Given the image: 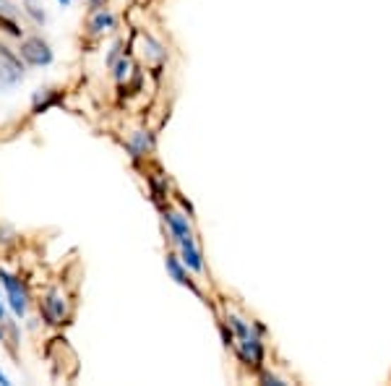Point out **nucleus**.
Wrapping results in <instances>:
<instances>
[{
	"instance_id": "nucleus-22",
	"label": "nucleus",
	"mask_w": 391,
	"mask_h": 386,
	"mask_svg": "<svg viewBox=\"0 0 391 386\" xmlns=\"http://www.w3.org/2000/svg\"><path fill=\"white\" fill-rule=\"evenodd\" d=\"M0 342H3V324H0Z\"/></svg>"
},
{
	"instance_id": "nucleus-6",
	"label": "nucleus",
	"mask_w": 391,
	"mask_h": 386,
	"mask_svg": "<svg viewBox=\"0 0 391 386\" xmlns=\"http://www.w3.org/2000/svg\"><path fill=\"white\" fill-rule=\"evenodd\" d=\"M115 24H118L115 13L107 11L104 6L102 8L92 11V18H89V29H92V35H104V32H112Z\"/></svg>"
},
{
	"instance_id": "nucleus-18",
	"label": "nucleus",
	"mask_w": 391,
	"mask_h": 386,
	"mask_svg": "<svg viewBox=\"0 0 391 386\" xmlns=\"http://www.w3.org/2000/svg\"><path fill=\"white\" fill-rule=\"evenodd\" d=\"M0 386H11V378L6 376V373H3V370H0Z\"/></svg>"
},
{
	"instance_id": "nucleus-9",
	"label": "nucleus",
	"mask_w": 391,
	"mask_h": 386,
	"mask_svg": "<svg viewBox=\"0 0 391 386\" xmlns=\"http://www.w3.org/2000/svg\"><path fill=\"white\" fill-rule=\"evenodd\" d=\"M149 149H152V136H149L146 131H136V133L131 136V141H128L131 157H144Z\"/></svg>"
},
{
	"instance_id": "nucleus-16",
	"label": "nucleus",
	"mask_w": 391,
	"mask_h": 386,
	"mask_svg": "<svg viewBox=\"0 0 391 386\" xmlns=\"http://www.w3.org/2000/svg\"><path fill=\"white\" fill-rule=\"evenodd\" d=\"M120 50H123V42H115L110 47V52H107V68H112L120 61Z\"/></svg>"
},
{
	"instance_id": "nucleus-3",
	"label": "nucleus",
	"mask_w": 391,
	"mask_h": 386,
	"mask_svg": "<svg viewBox=\"0 0 391 386\" xmlns=\"http://www.w3.org/2000/svg\"><path fill=\"white\" fill-rule=\"evenodd\" d=\"M42 316L47 324H63L68 318V303L60 290H50L42 301Z\"/></svg>"
},
{
	"instance_id": "nucleus-14",
	"label": "nucleus",
	"mask_w": 391,
	"mask_h": 386,
	"mask_svg": "<svg viewBox=\"0 0 391 386\" xmlns=\"http://www.w3.org/2000/svg\"><path fill=\"white\" fill-rule=\"evenodd\" d=\"M112 76H115L118 84H123V81L131 76V61H128V58H120V61L112 66Z\"/></svg>"
},
{
	"instance_id": "nucleus-19",
	"label": "nucleus",
	"mask_w": 391,
	"mask_h": 386,
	"mask_svg": "<svg viewBox=\"0 0 391 386\" xmlns=\"http://www.w3.org/2000/svg\"><path fill=\"white\" fill-rule=\"evenodd\" d=\"M6 321V308H3V303H0V324Z\"/></svg>"
},
{
	"instance_id": "nucleus-13",
	"label": "nucleus",
	"mask_w": 391,
	"mask_h": 386,
	"mask_svg": "<svg viewBox=\"0 0 391 386\" xmlns=\"http://www.w3.org/2000/svg\"><path fill=\"white\" fill-rule=\"evenodd\" d=\"M52 102H55V99H52V89H37L35 97H32V107H35V112L47 110Z\"/></svg>"
},
{
	"instance_id": "nucleus-21",
	"label": "nucleus",
	"mask_w": 391,
	"mask_h": 386,
	"mask_svg": "<svg viewBox=\"0 0 391 386\" xmlns=\"http://www.w3.org/2000/svg\"><path fill=\"white\" fill-rule=\"evenodd\" d=\"M58 3H60V6H63V8H68V6H71V3H73V0H58Z\"/></svg>"
},
{
	"instance_id": "nucleus-1",
	"label": "nucleus",
	"mask_w": 391,
	"mask_h": 386,
	"mask_svg": "<svg viewBox=\"0 0 391 386\" xmlns=\"http://www.w3.org/2000/svg\"><path fill=\"white\" fill-rule=\"evenodd\" d=\"M18 55H21V61L26 66H35V68H44V66H50L55 61L52 47L44 42L42 37H26L21 47H18Z\"/></svg>"
},
{
	"instance_id": "nucleus-11",
	"label": "nucleus",
	"mask_w": 391,
	"mask_h": 386,
	"mask_svg": "<svg viewBox=\"0 0 391 386\" xmlns=\"http://www.w3.org/2000/svg\"><path fill=\"white\" fill-rule=\"evenodd\" d=\"M167 272L172 275V279L178 284H191V279H188V275H186V269L180 266V261H178V256H167Z\"/></svg>"
},
{
	"instance_id": "nucleus-12",
	"label": "nucleus",
	"mask_w": 391,
	"mask_h": 386,
	"mask_svg": "<svg viewBox=\"0 0 391 386\" xmlns=\"http://www.w3.org/2000/svg\"><path fill=\"white\" fill-rule=\"evenodd\" d=\"M0 61L8 63V66H13L16 71H21V73H24V61H21V55H18V52H13L8 44H3V42H0Z\"/></svg>"
},
{
	"instance_id": "nucleus-2",
	"label": "nucleus",
	"mask_w": 391,
	"mask_h": 386,
	"mask_svg": "<svg viewBox=\"0 0 391 386\" xmlns=\"http://www.w3.org/2000/svg\"><path fill=\"white\" fill-rule=\"evenodd\" d=\"M0 282L6 287V298H8V308L13 310L16 318L26 316V308H29V295H26V287L21 279L11 277L8 272H0Z\"/></svg>"
},
{
	"instance_id": "nucleus-20",
	"label": "nucleus",
	"mask_w": 391,
	"mask_h": 386,
	"mask_svg": "<svg viewBox=\"0 0 391 386\" xmlns=\"http://www.w3.org/2000/svg\"><path fill=\"white\" fill-rule=\"evenodd\" d=\"M89 3H92V11H97V8H102V6H100V0H89Z\"/></svg>"
},
{
	"instance_id": "nucleus-17",
	"label": "nucleus",
	"mask_w": 391,
	"mask_h": 386,
	"mask_svg": "<svg viewBox=\"0 0 391 386\" xmlns=\"http://www.w3.org/2000/svg\"><path fill=\"white\" fill-rule=\"evenodd\" d=\"M261 381H264V384H274V386H282V384H284L282 378L272 376V373H264V376H261Z\"/></svg>"
},
{
	"instance_id": "nucleus-10",
	"label": "nucleus",
	"mask_w": 391,
	"mask_h": 386,
	"mask_svg": "<svg viewBox=\"0 0 391 386\" xmlns=\"http://www.w3.org/2000/svg\"><path fill=\"white\" fill-rule=\"evenodd\" d=\"M21 8H24V13L32 18L37 26L47 24V11H44L42 0H21Z\"/></svg>"
},
{
	"instance_id": "nucleus-15",
	"label": "nucleus",
	"mask_w": 391,
	"mask_h": 386,
	"mask_svg": "<svg viewBox=\"0 0 391 386\" xmlns=\"http://www.w3.org/2000/svg\"><path fill=\"white\" fill-rule=\"evenodd\" d=\"M18 13L13 0H0V18H13Z\"/></svg>"
},
{
	"instance_id": "nucleus-4",
	"label": "nucleus",
	"mask_w": 391,
	"mask_h": 386,
	"mask_svg": "<svg viewBox=\"0 0 391 386\" xmlns=\"http://www.w3.org/2000/svg\"><path fill=\"white\" fill-rule=\"evenodd\" d=\"M238 355L246 366L261 368V363H264V347H261V342H258V337L253 332L246 337H238Z\"/></svg>"
},
{
	"instance_id": "nucleus-8",
	"label": "nucleus",
	"mask_w": 391,
	"mask_h": 386,
	"mask_svg": "<svg viewBox=\"0 0 391 386\" xmlns=\"http://www.w3.org/2000/svg\"><path fill=\"white\" fill-rule=\"evenodd\" d=\"M21 78H24V73H21V71H16L13 66H8V63L0 61V92L16 89V86L21 84Z\"/></svg>"
},
{
	"instance_id": "nucleus-7",
	"label": "nucleus",
	"mask_w": 391,
	"mask_h": 386,
	"mask_svg": "<svg viewBox=\"0 0 391 386\" xmlns=\"http://www.w3.org/2000/svg\"><path fill=\"white\" fill-rule=\"evenodd\" d=\"M180 251H183V264L193 272H204V261H201V251L196 248L193 238L186 243H180Z\"/></svg>"
},
{
	"instance_id": "nucleus-5",
	"label": "nucleus",
	"mask_w": 391,
	"mask_h": 386,
	"mask_svg": "<svg viewBox=\"0 0 391 386\" xmlns=\"http://www.w3.org/2000/svg\"><path fill=\"white\" fill-rule=\"evenodd\" d=\"M164 222H167L172 241L178 243V246L193 238V232H191V224H188V219L183 215H178V212H167V215H164Z\"/></svg>"
}]
</instances>
